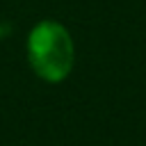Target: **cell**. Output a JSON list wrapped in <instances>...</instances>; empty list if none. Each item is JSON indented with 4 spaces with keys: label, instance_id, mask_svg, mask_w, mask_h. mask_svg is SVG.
I'll return each mask as SVG.
<instances>
[{
    "label": "cell",
    "instance_id": "6da1fadb",
    "mask_svg": "<svg viewBox=\"0 0 146 146\" xmlns=\"http://www.w3.org/2000/svg\"><path fill=\"white\" fill-rule=\"evenodd\" d=\"M30 64L48 82H59L73 66V41L68 32L52 21L39 23L27 41Z\"/></svg>",
    "mask_w": 146,
    "mask_h": 146
}]
</instances>
